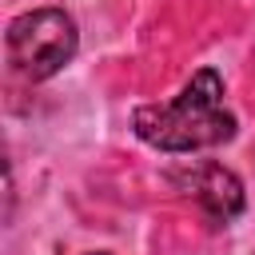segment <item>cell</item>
Instances as JSON below:
<instances>
[{
    "label": "cell",
    "mask_w": 255,
    "mask_h": 255,
    "mask_svg": "<svg viewBox=\"0 0 255 255\" xmlns=\"http://www.w3.org/2000/svg\"><path fill=\"white\" fill-rule=\"evenodd\" d=\"M131 124L135 135L159 151H199L235 135V116L223 104V80L215 68H199L175 100L135 108Z\"/></svg>",
    "instance_id": "6da1fadb"
},
{
    "label": "cell",
    "mask_w": 255,
    "mask_h": 255,
    "mask_svg": "<svg viewBox=\"0 0 255 255\" xmlns=\"http://www.w3.org/2000/svg\"><path fill=\"white\" fill-rule=\"evenodd\" d=\"M76 48H80V32L64 8H32L8 24V64L32 84L72 64Z\"/></svg>",
    "instance_id": "7a4b0ae2"
},
{
    "label": "cell",
    "mask_w": 255,
    "mask_h": 255,
    "mask_svg": "<svg viewBox=\"0 0 255 255\" xmlns=\"http://www.w3.org/2000/svg\"><path fill=\"white\" fill-rule=\"evenodd\" d=\"M171 183L199 203V211L207 215L211 227H227L243 211V183L211 159H199V163H187V167L171 171Z\"/></svg>",
    "instance_id": "3957f363"
}]
</instances>
